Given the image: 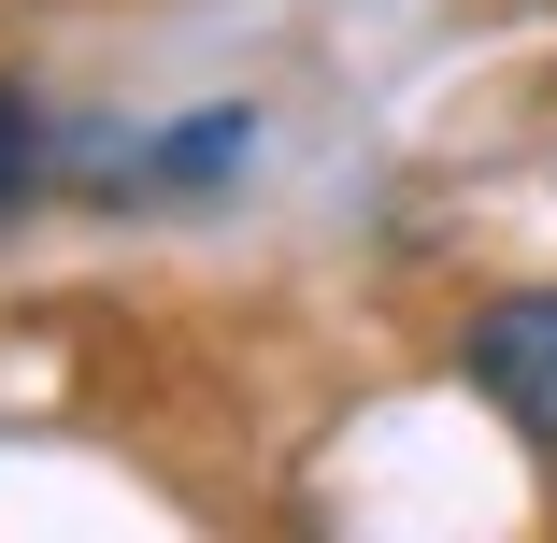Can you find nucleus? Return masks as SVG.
I'll return each mask as SVG.
<instances>
[{
    "instance_id": "f257e3e1",
    "label": "nucleus",
    "mask_w": 557,
    "mask_h": 543,
    "mask_svg": "<svg viewBox=\"0 0 557 543\" xmlns=\"http://www.w3.org/2000/svg\"><path fill=\"white\" fill-rule=\"evenodd\" d=\"M472 386L529 429V444H557V286H515L472 314Z\"/></svg>"
},
{
    "instance_id": "f03ea898",
    "label": "nucleus",
    "mask_w": 557,
    "mask_h": 543,
    "mask_svg": "<svg viewBox=\"0 0 557 543\" xmlns=\"http://www.w3.org/2000/svg\"><path fill=\"white\" fill-rule=\"evenodd\" d=\"M244 144H258V129H244V115H186V129H172V144H158V186H214V172H230V158H244Z\"/></svg>"
},
{
    "instance_id": "7ed1b4c3",
    "label": "nucleus",
    "mask_w": 557,
    "mask_h": 543,
    "mask_svg": "<svg viewBox=\"0 0 557 543\" xmlns=\"http://www.w3.org/2000/svg\"><path fill=\"white\" fill-rule=\"evenodd\" d=\"M29 172H44V129H29V100H15V86H0V214H15V200H29Z\"/></svg>"
}]
</instances>
